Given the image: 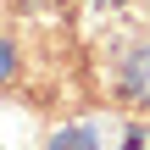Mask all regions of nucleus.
<instances>
[{"label":"nucleus","mask_w":150,"mask_h":150,"mask_svg":"<svg viewBox=\"0 0 150 150\" xmlns=\"http://www.w3.org/2000/svg\"><path fill=\"white\" fill-rule=\"evenodd\" d=\"M122 100H134V106H150V45H139L128 61H122Z\"/></svg>","instance_id":"nucleus-1"},{"label":"nucleus","mask_w":150,"mask_h":150,"mask_svg":"<svg viewBox=\"0 0 150 150\" xmlns=\"http://www.w3.org/2000/svg\"><path fill=\"white\" fill-rule=\"evenodd\" d=\"M45 150H100V134H95L89 122H78V128L50 134V145H45Z\"/></svg>","instance_id":"nucleus-2"},{"label":"nucleus","mask_w":150,"mask_h":150,"mask_svg":"<svg viewBox=\"0 0 150 150\" xmlns=\"http://www.w3.org/2000/svg\"><path fill=\"white\" fill-rule=\"evenodd\" d=\"M11 72H17V50H11V45H6V39H0V83H6V78H11Z\"/></svg>","instance_id":"nucleus-3"}]
</instances>
